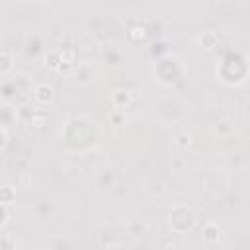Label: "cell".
Masks as SVG:
<instances>
[{"label": "cell", "instance_id": "cell-1", "mask_svg": "<svg viewBox=\"0 0 250 250\" xmlns=\"http://www.w3.org/2000/svg\"><path fill=\"white\" fill-rule=\"evenodd\" d=\"M195 221H197V215L191 207L188 205H178L172 209L170 213V227L176 230V232H186V230H191L195 227Z\"/></svg>", "mask_w": 250, "mask_h": 250}, {"label": "cell", "instance_id": "cell-2", "mask_svg": "<svg viewBox=\"0 0 250 250\" xmlns=\"http://www.w3.org/2000/svg\"><path fill=\"white\" fill-rule=\"evenodd\" d=\"M35 100H37L39 104H43V105L51 104V102L55 100V88H53L51 84H47V82L37 84V86H35Z\"/></svg>", "mask_w": 250, "mask_h": 250}, {"label": "cell", "instance_id": "cell-3", "mask_svg": "<svg viewBox=\"0 0 250 250\" xmlns=\"http://www.w3.org/2000/svg\"><path fill=\"white\" fill-rule=\"evenodd\" d=\"M59 59H61V66L62 64H74L76 62V51L72 47H62V49H59Z\"/></svg>", "mask_w": 250, "mask_h": 250}, {"label": "cell", "instance_id": "cell-4", "mask_svg": "<svg viewBox=\"0 0 250 250\" xmlns=\"http://www.w3.org/2000/svg\"><path fill=\"white\" fill-rule=\"evenodd\" d=\"M16 201V191L12 186H2L0 188V205H12Z\"/></svg>", "mask_w": 250, "mask_h": 250}, {"label": "cell", "instance_id": "cell-5", "mask_svg": "<svg viewBox=\"0 0 250 250\" xmlns=\"http://www.w3.org/2000/svg\"><path fill=\"white\" fill-rule=\"evenodd\" d=\"M131 102H133V96H131L129 92H125V90H119V92L113 94V104H115L117 107H125V105H129Z\"/></svg>", "mask_w": 250, "mask_h": 250}, {"label": "cell", "instance_id": "cell-6", "mask_svg": "<svg viewBox=\"0 0 250 250\" xmlns=\"http://www.w3.org/2000/svg\"><path fill=\"white\" fill-rule=\"evenodd\" d=\"M129 39H131V41H143V39H146V29H145V25H131V29H129Z\"/></svg>", "mask_w": 250, "mask_h": 250}, {"label": "cell", "instance_id": "cell-7", "mask_svg": "<svg viewBox=\"0 0 250 250\" xmlns=\"http://www.w3.org/2000/svg\"><path fill=\"white\" fill-rule=\"evenodd\" d=\"M203 236H205L207 242H215V240L219 238V227H217L215 223L205 225V229H203Z\"/></svg>", "mask_w": 250, "mask_h": 250}, {"label": "cell", "instance_id": "cell-8", "mask_svg": "<svg viewBox=\"0 0 250 250\" xmlns=\"http://www.w3.org/2000/svg\"><path fill=\"white\" fill-rule=\"evenodd\" d=\"M12 68V57L8 51H0V72H6Z\"/></svg>", "mask_w": 250, "mask_h": 250}, {"label": "cell", "instance_id": "cell-9", "mask_svg": "<svg viewBox=\"0 0 250 250\" xmlns=\"http://www.w3.org/2000/svg\"><path fill=\"white\" fill-rule=\"evenodd\" d=\"M45 62L51 66V68H59L61 66V59H59V51H51L47 57H45Z\"/></svg>", "mask_w": 250, "mask_h": 250}, {"label": "cell", "instance_id": "cell-10", "mask_svg": "<svg viewBox=\"0 0 250 250\" xmlns=\"http://www.w3.org/2000/svg\"><path fill=\"white\" fill-rule=\"evenodd\" d=\"M201 43H203L207 49H211V47H215V45H217V35H215L213 31H207V33L201 37Z\"/></svg>", "mask_w": 250, "mask_h": 250}, {"label": "cell", "instance_id": "cell-11", "mask_svg": "<svg viewBox=\"0 0 250 250\" xmlns=\"http://www.w3.org/2000/svg\"><path fill=\"white\" fill-rule=\"evenodd\" d=\"M10 246H12V236L0 234V250H10Z\"/></svg>", "mask_w": 250, "mask_h": 250}, {"label": "cell", "instance_id": "cell-12", "mask_svg": "<svg viewBox=\"0 0 250 250\" xmlns=\"http://www.w3.org/2000/svg\"><path fill=\"white\" fill-rule=\"evenodd\" d=\"M8 219H10L8 207H6V205H0V227H4V225L8 223Z\"/></svg>", "mask_w": 250, "mask_h": 250}, {"label": "cell", "instance_id": "cell-13", "mask_svg": "<svg viewBox=\"0 0 250 250\" xmlns=\"http://www.w3.org/2000/svg\"><path fill=\"white\" fill-rule=\"evenodd\" d=\"M189 143H191V139H189V135H186V133H182V135L176 137V145H178V146H188Z\"/></svg>", "mask_w": 250, "mask_h": 250}, {"label": "cell", "instance_id": "cell-14", "mask_svg": "<svg viewBox=\"0 0 250 250\" xmlns=\"http://www.w3.org/2000/svg\"><path fill=\"white\" fill-rule=\"evenodd\" d=\"M43 123H45V115H43V113H39V115H33V117H31V125H33V127L41 129V127H43Z\"/></svg>", "mask_w": 250, "mask_h": 250}, {"label": "cell", "instance_id": "cell-15", "mask_svg": "<svg viewBox=\"0 0 250 250\" xmlns=\"http://www.w3.org/2000/svg\"><path fill=\"white\" fill-rule=\"evenodd\" d=\"M6 143H8V135H6L4 127H0V150L6 146Z\"/></svg>", "mask_w": 250, "mask_h": 250}]
</instances>
